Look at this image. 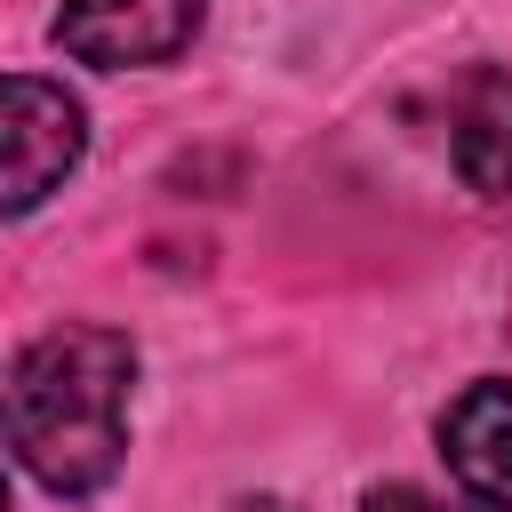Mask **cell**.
Returning a JSON list of instances; mask_svg holds the SVG:
<instances>
[{"instance_id":"obj_1","label":"cell","mask_w":512,"mask_h":512,"mask_svg":"<svg viewBox=\"0 0 512 512\" xmlns=\"http://www.w3.org/2000/svg\"><path fill=\"white\" fill-rule=\"evenodd\" d=\"M136 344L96 320L40 328L8 368V448L48 496H96L128 456Z\"/></svg>"},{"instance_id":"obj_5","label":"cell","mask_w":512,"mask_h":512,"mask_svg":"<svg viewBox=\"0 0 512 512\" xmlns=\"http://www.w3.org/2000/svg\"><path fill=\"white\" fill-rule=\"evenodd\" d=\"M456 176L480 192V200H512V72H472L464 96H456Z\"/></svg>"},{"instance_id":"obj_4","label":"cell","mask_w":512,"mask_h":512,"mask_svg":"<svg viewBox=\"0 0 512 512\" xmlns=\"http://www.w3.org/2000/svg\"><path fill=\"white\" fill-rule=\"evenodd\" d=\"M440 456L488 512H512V384H464L440 416Z\"/></svg>"},{"instance_id":"obj_2","label":"cell","mask_w":512,"mask_h":512,"mask_svg":"<svg viewBox=\"0 0 512 512\" xmlns=\"http://www.w3.org/2000/svg\"><path fill=\"white\" fill-rule=\"evenodd\" d=\"M208 0H64L56 16V48L96 64V72H128V64H168L192 48Z\"/></svg>"},{"instance_id":"obj_3","label":"cell","mask_w":512,"mask_h":512,"mask_svg":"<svg viewBox=\"0 0 512 512\" xmlns=\"http://www.w3.org/2000/svg\"><path fill=\"white\" fill-rule=\"evenodd\" d=\"M0 128H8V216H24L72 176L88 128H80V104L56 80H32V72H16L0 88Z\"/></svg>"},{"instance_id":"obj_6","label":"cell","mask_w":512,"mask_h":512,"mask_svg":"<svg viewBox=\"0 0 512 512\" xmlns=\"http://www.w3.org/2000/svg\"><path fill=\"white\" fill-rule=\"evenodd\" d=\"M360 512H456V504H440L432 488H408V480H384V488H368V496H360Z\"/></svg>"}]
</instances>
